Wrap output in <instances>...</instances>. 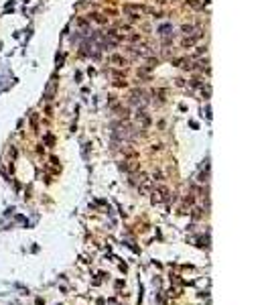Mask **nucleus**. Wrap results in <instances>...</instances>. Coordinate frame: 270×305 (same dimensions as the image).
<instances>
[{
	"mask_svg": "<svg viewBox=\"0 0 270 305\" xmlns=\"http://www.w3.org/2000/svg\"><path fill=\"white\" fill-rule=\"evenodd\" d=\"M93 19H96V20H98V23H102V25H104V23H106V19H104V16H102V14H93Z\"/></svg>",
	"mask_w": 270,
	"mask_h": 305,
	"instance_id": "obj_8",
	"label": "nucleus"
},
{
	"mask_svg": "<svg viewBox=\"0 0 270 305\" xmlns=\"http://www.w3.org/2000/svg\"><path fill=\"white\" fill-rule=\"evenodd\" d=\"M124 169H126V171H134L136 169V167H138V165H136V161H126V163H124Z\"/></svg>",
	"mask_w": 270,
	"mask_h": 305,
	"instance_id": "obj_7",
	"label": "nucleus"
},
{
	"mask_svg": "<svg viewBox=\"0 0 270 305\" xmlns=\"http://www.w3.org/2000/svg\"><path fill=\"white\" fill-rule=\"evenodd\" d=\"M169 0H156V4H167Z\"/></svg>",
	"mask_w": 270,
	"mask_h": 305,
	"instance_id": "obj_10",
	"label": "nucleus"
},
{
	"mask_svg": "<svg viewBox=\"0 0 270 305\" xmlns=\"http://www.w3.org/2000/svg\"><path fill=\"white\" fill-rule=\"evenodd\" d=\"M122 10L126 12V14H142V12H146V8L140 6V4H124Z\"/></svg>",
	"mask_w": 270,
	"mask_h": 305,
	"instance_id": "obj_1",
	"label": "nucleus"
},
{
	"mask_svg": "<svg viewBox=\"0 0 270 305\" xmlns=\"http://www.w3.org/2000/svg\"><path fill=\"white\" fill-rule=\"evenodd\" d=\"M187 4H189L191 8H195V10H199V8H203L205 4L203 2H199V0H187Z\"/></svg>",
	"mask_w": 270,
	"mask_h": 305,
	"instance_id": "obj_6",
	"label": "nucleus"
},
{
	"mask_svg": "<svg viewBox=\"0 0 270 305\" xmlns=\"http://www.w3.org/2000/svg\"><path fill=\"white\" fill-rule=\"evenodd\" d=\"M191 31H193V29H191V27H187V25H185V27H183V33H187V35H189Z\"/></svg>",
	"mask_w": 270,
	"mask_h": 305,
	"instance_id": "obj_9",
	"label": "nucleus"
},
{
	"mask_svg": "<svg viewBox=\"0 0 270 305\" xmlns=\"http://www.w3.org/2000/svg\"><path fill=\"white\" fill-rule=\"evenodd\" d=\"M132 53H134V55H140V57H146L148 51H146V47H132Z\"/></svg>",
	"mask_w": 270,
	"mask_h": 305,
	"instance_id": "obj_5",
	"label": "nucleus"
},
{
	"mask_svg": "<svg viewBox=\"0 0 270 305\" xmlns=\"http://www.w3.org/2000/svg\"><path fill=\"white\" fill-rule=\"evenodd\" d=\"M167 197H169V189H158V191H154V201H165Z\"/></svg>",
	"mask_w": 270,
	"mask_h": 305,
	"instance_id": "obj_3",
	"label": "nucleus"
},
{
	"mask_svg": "<svg viewBox=\"0 0 270 305\" xmlns=\"http://www.w3.org/2000/svg\"><path fill=\"white\" fill-rule=\"evenodd\" d=\"M201 35H203V31H195V35H193V37H187L185 41H183V47H191L197 39H201Z\"/></svg>",
	"mask_w": 270,
	"mask_h": 305,
	"instance_id": "obj_2",
	"label": "nucleus"
},
{
	"mask_svg": "<svg viewBox=\"0 0 270 305\" xmlns=\"http://www.w3.org/2000/svg\"><path fill=\"white\" fill-rule=\"evenodd\" d=\"M110 63H114V65H118V67H124L126 65V59L120 57V55H112V57H110Z\"/></svg>",
	"mask_w": 270,
	"mask_h": 305,
	"instance_id": "obj_4",
	"label": "nucleus"
}]
</instances>
